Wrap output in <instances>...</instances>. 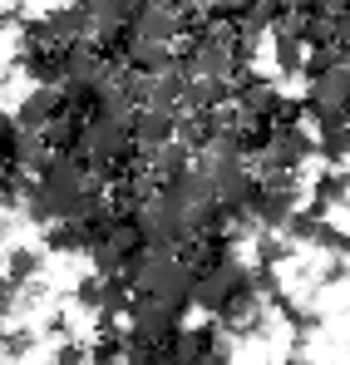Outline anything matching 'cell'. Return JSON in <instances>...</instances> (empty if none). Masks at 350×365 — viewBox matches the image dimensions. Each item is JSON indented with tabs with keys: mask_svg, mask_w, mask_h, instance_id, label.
<instances>
[{
	"mask_svg": "<svg viewBox=\"0 0 350 365\" xmlns=\"http://www.w3.org/2000/svg\"><path fill=\"white\" fill-rule=\"evenodd\" d=\"M287 252H292V242H282V237H262V242H257V267H277Z\"/></svg>",
	"mask_w": 350,
	"mask_h": 365,
	"instance_id": "16",
	"label": "cell"
},
{
	"mask_svg": "<svg viewBox=\"0 0 350 365\" xmlns=\"http://www.w3.org/2000/svg\"><path fill=\"white\" fill-rule=\"evenodd\" d=\"M30 346H35V336H30L25 326L5 331V356H10V361H25V356H30Z\"/></svg>",
	"mask_w": 350,
	"mask_h": 365,
	"instance_id": "15",
	"label": "cell"
},
{
	"mask_svg": "<svg viewBox=\"0 0 350 365\" xmlns=\"http://www.w3.org/2000/svg\"><path fill=\"white\" fill-rule=\"evenodd\" d=\"M341 64H346V69H350V50H346V55H341Z\"/></svg>",
	"mask_w": 350,
	"mask_h": 365,
	"instance_id": "23",
	"label": "cell"
},
{
	"mask_svg": "<svg viewBox=\"0 0 350 365\" xmlns=\"http://www.w3.org/2000/svg\"><path fill=\"white\" fill-rule=\"evenodd\" d=\"M272 55H277V74H282V79H296V74H306L311 45H306V40H296V35L272 30Z\"/></svg>",
	"mask_w": 350,
	"mask_h": 365,
	"instance_id": "9",
	"label": "cell"
},
{
	"mask_svg": "<svg viewBox=\"0 0 350 365\" xmlns=\"http://www.w3.org/2000/svg\"><path fill=\"white\" fill-rule=\"evenodd\" d=\"M202 365H232V351H227V341H222V346H217V351H212V356H207Z\"/></svg>",
	"mask_w": 350,
	"mask_h": 365,
	"instance_id": "20",
	"label": "cell"
},
{
	"mask_svg": "<svg viewBox=\"0 0 350 365\" xmlns=\"http://www.w3.org/2000/svg\"><path fill=\"white\" fill-rule=\"evenodd\" d=\"M316 0H282V10H311Z\"/></svg>",
	"mask_w": 350,
	"mask_h": 365,
	"instance_id": "21",
	"label": "cell"
},
{
	"mask_svg": "<svg viewBox=\"0 0 350 365\" xmlns=\"http://www.w3.org/2000/svg\"><path fill=\"white\" fill-rule=\"evenodd\" d=\"M242 287H252V267L247 262H217V267H207V272H197V282H192V306L197 311H212V316H222L227 302H232Z\"/></svg>",
	"mask_w": 350,
	"mask_h": 365,
	"instance_id": "2",
	"label": "cell"
},
{
	"mask_svg": "<svg viewBox=\"0 0 350 365\" xmlns=\"http://www.w3.org/2000/svg\"><path fill=\"white\" fill-rule=\"evenodd\" d=\"M143 0H89V15H94V40L114 45L123 40V25H133Z\"/></svg>",
	"mask_w": 350,
	"mask_h": 365,
	"instance_id": "5",
	"label": "cell"
},
{
	"mask_svg": "<svg viewBox=\"0 0 350 365\" xmlns=\"http://www.w3.org/2000/svg\"><path fill=\"white\" fill-rule=\"evenodd\" d=\"M336 45L350 50V15H336Z\"/></svg>",
	"mask_w": 350,
	"mask_h": 365,
	"instance_id": "18",
	"label": "cell"
},
{
	"mask_svg": "<svg viewBox=\"0 0 350 365\" xmlns=\"http://www.w3.org/2000/svg\"><path fill=\"white\" fill-rule=\"evenodd\" d=\"M277 84H267V79H237V109L247 114V119H272L277 123Z\"/></svg>",
	"mask_w": 350,
	"mask_h": 365,
	"instance_id": "8",
	"label": "cell"
},
{
	"mask_svg": "<svg viewBox=\"0 0 350 365\" xmlns=\"http://www.w3.org/2000/svg\"><path fill=\"white\" fill-rule=\"evenodd\" d=\"M311 197H316V212L341 207V202H350V178H341V173H321L316 187H311Z\"/></svg>",
	"mask_w": 350,
	"mask_h": 365,
	"instance_id": "11",
	"label": "cell"
},
{
	"mask_svg": "<svg viewBox=\"0 0 350 365\" xmlns=\"http://www.w3.org/2000/svg\"><path fill=\"white\" fill-rule=\"evenodd\" d=\"M50 365H94V356H89L84 341H59L55 356H50Z\"/></svg>",
	"mask_w": 350,
	"mask_h": 365,
	"instance_id": "14",
	"label": "cell"
},
{
	"mask_svg": "<svg viewBox=\"0 0 350 365\" xmlns=\"http://www.w3.org/2000/svg\"><path fill=\"white\" fill-rule=\"evenodd\" d=\"M40 30L55 40L59 50H69V45H84L94 35V15H89V5H59V10H50L40 20Z\"/></svg>",
	"mask_w": 350,
	"mask_h": 365,
	"instance_id": "3",
	"label": "cell"
},
{
	"mask_svg": "<svg viewBox=\"0 0 350 365\" xmlns=\"http://www.w3.org/2000/svg\"><path fill=\"white\" fill-rule=\"evenodd\" d=\"M177 138V114H163V109H138V119H133V143H138V153L148 158V153H158L163 143H173Z\"/></svg>",
	"mask_w": 350,
	"mask_h": 365,
	"instance_id": "6",
	"label": "cell"
},
{
	"mask_svg": "<svg viewBox=\"0 0 350 365\" xmlns=\"http://www.w3.org/2000/svg\"><path fill=\"white\" fill-rule=\"evenodd\" d=\"M316 10H326V15H350V0H316Z\"/></svg>",
	"mask_w": 350,
	"mask_h": 365,
	"instance_id": "19",
	"label": "cell"
},
{
	"mask_svg": "<svg viewBox=\"0 0 350 365\" xmlns=\"http://www.w3.org/2000/svg\"><path fill=\"white\" fill-rule=\"evenodd\" d=\"M316 148H321L326 158H350V119L321 128V133H316Z\"/></svg>",
	"mask_w": 350,
	"mask_h": 365,
	"instance_id": "13",
	"label": "cell"
},
{
	"mask_svg": "<svg viewBox=\"0 0 350 365\" xmlns=\"http://www.w3.org/2000/svg\"><path fill=\"white\" fill-rule=\"evenodd\" d=\"M45 247L50 252H89V227L84 222H50L45 227Z\"/></svg>",
	"mask_w": 350,
	"mask_h": 365,
	"instance_id": "10",
	"label": "cell"
},
{
	"mask_svg": "<svg viewBox=\"0 0 350 365\" xmlns=\"http://www.w3.org/2000/svg\"><path fill=\"white\" fill-rule=\"evenodd\" d=\"M287 365H311V361H301V356H292V361H287Z\"/></svg>",
	"mask_w": 350,
	"mask_h": 365,
	"instance_id": "22",
	"label": "cell"
},
{
	"mask_svg": "<svg viewBox=\"0 0 350 365\" xmlns=\"http://www.w3.org/2000/svg\"><path fill=\"white\" fill-rule=\"evenodd\" d=\"M143 163H148V173H153L158 187H168V182H177L182 173H192V148H187L182 138H173V143H163L158 153H148Z\"/></svg>",
	"mask_w": 350,
	"mask_h": 365,
	"instance_id": "7",
	"label": "cell"
},
{
	"mask_svg": "<svg viewBox=\"0 0 350 365\" xmlns=\"http://www.w3.org/2000/svg\"><path fill=\"white\" fill-rule=\"evenodd\" d=\"M35 272H40V252H35V247H10V252H5V282L25 287Z\"/></svg>",
	"mask_w": 350,
	"mask_h": 365,
	"instance_id": "12",
	"label": "cell"
},
{
	"mask_svg": "<svg viewBox=\"0 0 350 365\" xmlns=\"http://www.w3.org/2000/svg\"><path fill=\"white\" fill-rule=\"evenodd\" d=\"M346 257H350V252H346Z\"/></svg>",
	"mask_w": 350,
	"mask_h": 365,
	"instance_id": "24",
	"label": "cell"
},
{
	"mask_svg": "<svg viewBox=\"0 0 350 365\" xmlns=\"http://www.w3.org/2000/svg\"><path fill=\"white\" fill-rule=\"evenodd\" d=\"M252 217L267 232H287V222L296 217V187H262L252 202Z\"/></svg>",
	"mask_w": 350,
	"mask_h": 365,
	"instance_id": "4",
	"label": "cell"
},
{
	"mask_svg": "<svg viewBox=\"0 0 350 365\" xmlns=\"http://www.w3.org/2000/svg\"><path fill=\"white\" fill-rule=\"evenodd\" d=\"M346 277H350L346 257H336V262H331V267H326V272H321V282H326V287H336V282H346Z\"/></svg>",
	"mask_w": 350,
	"mask_h": 365,
	"instance_id": "17",
	"label": "cell"
},
{
	"mask_svg": "<svg viewBox=\"0 0 350 365\" xmlns=\"http://www.w3.org/2000/svg\"><path fill=\"white\" fill-rule=\"evenodd\" d=\"M133 222H138V232H143V242L148 247H182L192 242V227H187V212L177 207L168 192H153L138 212H133Z\"/></svg>",
	"mask_w": 350,
	"mask_h": 365,
	"instance_id": "1",
	"label": "cell"
}]
</instances>
